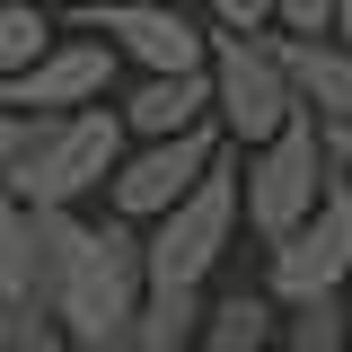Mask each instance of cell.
I'll return each instance as SVG.
<instances>
[{"label":"cell","mask_w":352,"mask_h":352,"mask_svg":"<svg viewBox=\"0 0 352 352\" xmlns=\"http://www.w3.org/2000/svg\"><path fill=\"white\" fill-rule=\"evenodd\" d=\"M335 36H344V44H352V0H335Z\"/></svg>","instance_id":"cell-22"},{"label":"cell","mask_w":352,"mask_h":352,"mask_svg":"<svg viewBox=\"0 0 352 352\" xmlns=\"http://www.w3.org/2000/svg\"><path fill=\"white\" fill-rule=\"evenodd\" d=\"M326 141H335V176H352V124H326Z\"/></svg>","instance_id":"cell-21"},{"label":"cell","mask_w":352,"mask_h":352,"mask_svg":"<svg viewBox=\"0 0 352 352\" xmlns=\"http://www.w3.org/2000/svg\"><path fill=\"white\" fill-rule=\"evenodd\" d=\"M282 36H335V0H273Z\"/></svg>","instance_id":"cell-18"},{"label":"cell","mask_w":352,"mask_h":352,"mask_svg":"<svg viewBox=\"0 0 352 352\" xmlns=\"http://www.w3.org/2000/svg\"><path fill=\"white\" fill-rule=\"evenodd\" d=\"M212 97H220V132H229L238 150H256V141H273L291 115H308L273 36H220L212 44Z\"/></svg>","instance_id":"cell-5"},{"label":"cell","mask_w":352,"mask_h":352,"mask_svg":"<svg viewBox=\"0 0 352 352\" xmlns=\"http://www.w3.org/2000/svg\"><path fill=\"white\" fill-rule=\"evenodd\" d=\"M238 229H247V168H238V150H229L168 220H150V282H194V291H212V273H220V256L238 247Z\"/></svg>","instance_id":"cell-4"},{"label":"cell","mask_w":352,"mask_h":352,"mask_svg":"<svg viewBox=\"0 0 352 352\" xmlns=\"http://www.w3.org/2000/svg\"><path fill=\"white\" fill-rule=\"evenodd\" d=\"M53 9H62V18H80V9H106V0H53Z\"/></svg>","instance_id":"cell-23"},{"label":"cell","mask_w":352,"mask_h":352,"mask_svg":"<svg viewBox=\"0 0 352 352\" xmlns=\"http://www.w3.org/2000/svg\"><path fill=\"white\" fill-rule=\"evenodd\" d=\"M36 300L62 317V335H132L150 300V229L124 212H44Z\"/></svg>","instance_id":"cell-1"},{"label":"cell","mask_w":352,"mask_h":352,"mask_svg":"<svg viewBox=\"0 0 352 352\" xmlns=\"http://www.w3.org/2000/svg\"><path fill=\"white\" fill-rule=\"evenodd\" d=\"M27 132H36V115L0 97V176H9V159H18V150H27Z\"/></svg>","instance_id":"cell-19"},{"label":"cell","mask_w":352,"mask_h":352,"mask_svg":"<svg viewBox=\"0 0 352 352\" xmlns=\"http://www.w3.org/2000/svg\"><path fill=\"white\" fill-rule=\"evenodd\" d=\"M282 352H352V300H300L282 317Z\"/></svg>","instance_id":"cell-16"},{"label":"cell","mask_w":352,"mask_h":352,"mask_svg":"<svg viewBox=\"0 0 352 352\" xmlns=\"http://www.w3.org/2000/svg\"><path fill=\"white\" fill-rule=\"evenodd\" d=\"M71 27H97L132 71H212L220 44L194 0H106V9H80Z\"/></svg>","instance_id":"cell-8"},{"label":"cell","mask_w":352,"mask_h":352,"mask_svg":"<svg viewBox=\"0 0 352 352\" xmlns=\"http://www.w3.org/2000/svg\"><path fill=\"white\" fill-rule=\"evenodd\" d=\"M229 150H238V141H229L220 124H194V132H176V141H132V159L115 168V185H106V212L141 220V229L168 220L176 203H185V194L229 159Z\"/></svg>","instance_id":"cell-6"},{"label":"cell","mask_w":352,"mask_h":352,"mask_svg":"<svg viewBox=\"0 0 352 352\" xmlns=\"http://www.w3.org/2000/svg\"><path fill=\"white\" fill-rule=\"evenodd\" d=\"M212 36H273V0H194Z\"/></svg>","instance_id":"cell-17"},{"label":"cell","mask_w":352,"mask_h":352,"mask_svg":"<svg viewBox=\"0 0 352 352\" xmlns=\"http://www.w3.org/2000/svg\"><path fill=\"white\" fill-rule=\"evenodd\" d=\"M53 36H62V9L53 0H0V88L27 80Z\"/></svg>","instance_id":"cell-14"},{"label":"cell","mask_w":352,"mask_h":352,"mask_svg":"<svg viewBox=\"0 0 352 352\" xmlns=\"http://www.w3.org/2000/svg\"><path fill=\"white\" fill-rule=\"evenodd\" d=\"M203 317H212V291H194V282H150V300L132 317V344L141 352H194L203 344Z\"/></svg>","instance_id":"cell-13"},{"label":"cell","mask_w":352,"mask_h":352,"mask_svg":"<svg viewBox=\"0 0 352 352\" xmlns=\"http://www.w3.org/2000/svg\"><path fill=\"white\" fill-rule=\"evenodd\" d=\"M36 256H44V212L0 185V291H36Z\"/></svg>","instance_id":"cell-15"},{"label":"cell","mask_w":352,"mask_h":352,"mask_svg":"<svg viewBox=\"0 0 352 352\" xmlns=\"http://www.w3.org/2000/svg\"><path fill=\"white\" fill-rule=\"evenodd\" d=\"M115 106H124L132 141H176V132H194V124H220L212 71H132Z\"/></svg>","instance_id":"cell-10"},{"label":"cell","mask_w":352,"mask_h":352,"mask_svg":"<svg viewBox=\"0 0 352 352\" xmlns=\"http://www.w3.org/2000/svg\"><path fill=\"white\" fill-rule=\"evenodd\" d=\"M62 352H141V344H132V335H71Z\"/></svg>","instance_id":"cell-20"},{"label":"cell","mask_w":352,"mask_h":352,"mask_svg":"<svg viewBox=\"0 0 352 352\" xmlns=\"http://www.w3.org/2000/svg\"><path fill=\"white\" fill-rule=\"evenodd\" d=\"M238 168H247V238H256V247H282V238L335 194V141H326L317 115H291L273 141L238 150Z\"/></svg>","instance_id":"cell-3"},{"label":"cell","mask_w":352,"mask_h":352,"mask_svg":"<svg viewBox=\"0 0 352 352\" xmlns=\"http://www.w3.org/2000/svg\"><path fill=\"white\" fill-rule=\"evenodd\" d=\"M264 291H273L282 308L344 300L352 291V176H335V194H326L282 247H264Z\"/></svg>","instance_id":"cell-7"},{"label":"cell","mask_w":352,"mask_h":352,"mask_svg":"<svg viewBox=\"0 0 352 352\" xmlns=\"http://www.w3.org/2000/svg\"><path fill=\"white\" fill-rule=\"evenodd\" d=\"M273 44H282V71H291L308 115L317 124H352V44L344 36H282V27H273Z\"/></svg>","instance_id":"cell-11"},{"label":"cell","mask_w":352,"mask_h":352,"mask_svg":"<svg viewBox=\"0 0 352 352\" xmlns=\"http://www.w3.org/2000/svg\"><path fill=\"white\" fill-rule=\"evenodd\" d=\"M132 159V124L124 106H80V115H36L27 132V150L9 159V194L18 203H36V212H88V203H106V185L115 168Z\"/></svg>","instance_id":"cell-2"},{"label":"cell","mask_w":352,"mask_h":352,"mask_svg":"<svg viewBox=\"0 0 352 352\" xmlns=\"http://www.w3.org/2000/svg\"><path fill=\"white\" fill-rule=\"evenodd\" d=\"M344 300H352V291H344Z\"/></svg>","instance_id":"cell-24"},{"label":"cell","mask_w":352,"mask_h":352,"mask_svg":"<svg viewBox=\"0 0 352 352\" xmlns=\"http://www.w3.org/2000/svg\"><path fill=\"white\" fill-rule=\"evenodd\" d=\"M124 80H132V62L97 36V27H62V36L44 44V62L27 80H9L0 97L27 106V115H80V106H115Z\"/></svg>","instance_id":"cell-9"},{"label":"cell","mask_w":352,"mask_h":352,"mask_svg":"<svg viewBox=\"0 0 352 352\" xmlns=\"http://www.w3.org/2000/svg\"><path fill=\"white\" fill-rule=\"evenodd\" d=\"M282 317L291 308L273 300V291H220L194 352H282Z\"/></svg>","instance_id":"cell-12"}]
</instances>
